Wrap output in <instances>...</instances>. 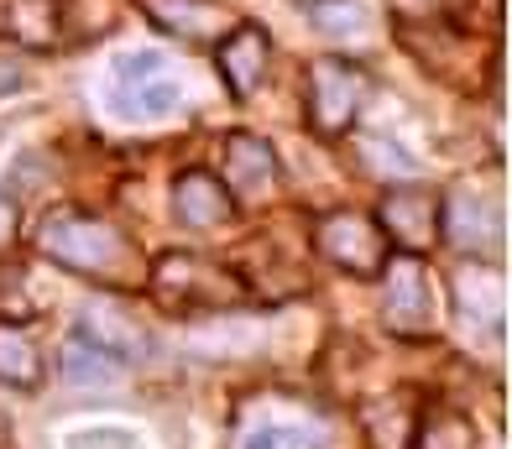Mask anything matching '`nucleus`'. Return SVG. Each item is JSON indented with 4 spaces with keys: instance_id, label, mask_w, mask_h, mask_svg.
Instances as JSON below:
<instances>
[{
    "instance_id": "0eeeda50",
    "label": "nucleus",
    "mask_w": 512,
    "mask_h": 449,
    "mask_svg": "<svg viewBox=\"0 0 512 449\" xmlns=\"http://www.w3.org/2000/svg\"><path fill=\"white\" fill-rule=\"evenodd\" d=\"M398 37H403V47L429 68L439 84H455L465 94H476L481 68L497 63L492 47L476 42V32H455V27H439V21H434V27H398Z\"/></svg>"
},
{
    "instance_id": "4468645a",
    "label": "nucleus",
    "mask_w": 512,
    "mask_h": 449,
    "mask_svg": "<svg viewBox=\"0 0 512 449\" xmlns=\"http://www.w3.org/2000/svg\"><path fill=\"white\" fill-rule=\"evenodd\" d=\"M445 235L460 246V251H486L502 241V215L492 204H486L481 194H471V188H455V194L445 199Z\"/></svg>"
},
{
    "instance_id": "20e7f679",
    "label": "nucleus",
    "mask_w": 512,
    "mask_h": 449,
    "mask_svg": "<svg viewBox=\"0 0 512 449\" xmlns=\"http://www.w3.org/2000/svg\"><path fill=\"white\" fill-rule=\"evenodd\" d=\"M382 319L398 340H429L439 329V288L424 256H387L382 267Z\"/></svg>"
},
{
    "instance_id": "393cba45",
    "label": "nucleus",
    "mask_w": 512,
    "mask_h": 449,
    "mask_svg": "<svg viewBox=\"0 0 512 449\" xmlns=\"http://www.w3.org/2000/svg\"><path fill=\"white\" fill-rule=\"evenodd\" d=\"M314 21L330 37H345V32H361L366 27V11L361 6H351V0H319L314 6Z\"/></svg>"
},
{
    "instance_id": "bb28decb",
    "label": "nucleus",
    "mask_w": 512,
    "mask_h": 449,
    "mask_svg": "<svg viewBox=\"0 0 512 449\" xmlns=\"http://www.w3.org/2000/svg\"><path fill=\"white\" fill-rule=\"evenodd\" d=\"M16 84H21V68L16 63H0V94H11Z\"/></svg>"
},
{
    "instance_id": "a878e982",
    "label": "nucleus",
    "mask_w": 512,
    "mask_h": 449,
    "mask_svg": "<svg viewBox=\"0 0 512 449\" xmlns=\"http://www.w3.org/2000/svg\"><path fill=\"white\" fill-rule=\"evenodd\" d=\"M11 235H16V204H11L6 194H0V251L11 246Z\"/></svg>"
},
{
    "instance_id": "aec40b11",
    "label": "nucleus",
    "mask_w": 512,
    "mask_h": 449,
    "mask_svg": "<svg viewBox=\"0 0 512 449\" xmlns=\"http://www.w3.org/2000/svg\"><path fill=\"white\" fill-rule=\"evenodd\" d=\"M121 21V0H63V42L84 47Z\"/></svg>"
},
{
    "instance_id": "6ab92c4d",
    "label": "nucleus",
    "mask_w": 512,
    "mask_h": 449,
    "mask_svg": "<svg viewBox=\"0 0 512 449\" xmlns=\"http://www.w3.org/2000/svg\"><path fill=\"white\" fill-rule=\"evenodd\" d=\"M392 16L398 27H455L471 32L476 27V0H392Z\"/></svg>"
},
{
    "instance_id": "6e6552de",
    "label": "nucleus",
    "mask_w": 512,
    "mask_h": 449,
    "mask_svg": "<svg viewBox=\"0 0 512 449\" xmlns=\"http://www.w3.org/2000/svg\"><path fill=\"white\" fill-rule=\"evenodd\" d=\"M183 100V89L162 74V53H121L110 74V110L121 121H162Z\"/></svg>"
},
{
    "instance_id": "9b49d317",
    "label": "nucleus",
    "mask_w": 512,
    "mask_h": 449,
    "mask_svg": "<svg viewBox=\"0 0 512 449\" xmlns=\"http://www.w3.org/2000/svg\"><path fill=\"white\" fill-rule=\"evenodd\" d=\"M142 6L162 32L189 42V47L220 42L230 27H236V16H230L225 6H215V0H142Z\"/></svg>"
},
{
    "instance_id": "4be33fe9",
    "label": "nucleus",
    "mask_w": 512,
    "mask_h": 449,
    "mask_svg": "<svg viewBox=\"0 0 512 449\" xmlns=\"http://www.w3.org/2000/svg\"><path fill=\"white\" fill-rule=\"evenodd\" d=\"M351 147H356V162H361V173L366 178H408L413 173V157L403 147H392L387 136H371V131H356L351 136Z\"/></svg>"
},
{
    "instance_id": "2eb2a0df",
    "label": "nucleus",
    "mask_w": 512,
    "mask_h": 449,
    "mask_svg": "<svg viewBox=\"0 0 512 449\" xmlns=\"http://www.w3.org/2000/svg\"><path fill=\"white\" fill-rule=\"evenodd\" d=\"M79 340L100 345L105 356H115V361L142 356V350H147V335H142V329H136L126 314H115L110 303H105V309H84V319H79Z\"/></svg>"
},
{
    "instance_id": "f8f14e48",
    "label": "nucleus",
    "mask_w": 512,
    "mask_h": 449,
    "mask_svg": "<svg viewBox=\"0 0 512 449\" xmlns=\"http://www.w3.org/2000/svg\"><path fill=\"white\" fill-rule=\"evenodd\" d=\"M236 215V199L225 194V183L204 168H189L173 178V220L189 230H215Z\"/></svg>"
},
{
    "instance_id": "f257e3e1",
    "label": "nucleus",
    "mask_w": 512,
    "mask_h": 449,
    "mask_svg": "<svg viewBox=\"0 0 512 449\" xmlns=\"http://www.w3.org/2000/svg\"><path fill=\"white\" fill-rule=\"evenodd\" d=\"M37 246L48 262H58L63 272H79L89 282H105V288H131L142 282V251L126 230H115L110 220H89V215H53L42 225Z\"/></svg>"
},
{
    "instance_id": "412c9836",
    "label": "nucleus",
    "mask_w": 512,
    "mask_h": 449,
    "mask_svg": "<svg viewBox=\"0 0 512 449\" xmlns=\"http://www.w3.org/2000/svg\"><path fill=\"white\" fill-rule=\"evenodd\" d=\"M121 371H126V361L105 356L100 345H89L79 335L68 340V350H63V376L79 382V387H110V382H121Z\"/></svg>"
},
{
    "instance_id": "1a4fd4ad",
    "label": "nucleus",
    "mask_w": 512,
    "mask_h": 449,
    "mask_svg": "<svg viewBox=\"0 0 512 449\" xmlns=\"http://www.w3.org/2000/svg\"><path fill=\"white\" fill-rule=\"evenodd\" d=\"M225 162H220V183H225V194L230 199H246V204H256V199H267L272 188H277V152H272V141L267 136H256V131H230L225 136Z\"/></svg>"
},
{
    "instance_id": "f03ea898",
    "label": "nucleus",
    "mask_w": 512,
    "mask_h": 449,
    "mask_svg": "<svg viewBox=\"0 0 512 449\" xmlns=\"http://www.w3.org/2000/svg\"><path fill=\"white\" fill-rule=\"evenodd\" d=\"M147 293L162 303L168 314H225V309H241L251 298V282L225 267L220 256H204V251H162L157 262L147 267Z\"/></svg>"
},
{
    "instance_id": "f3484780",
    "label": "nucleus",
    "mask_w": 512,
    "mask_h": 449,
    "mask_svg": "<svg viewBox=\"0 0 512 449\" xmlns=\"http://www.w3.org/2000/svg\"><path fill=\"white\" fill-rule=\"evenodd\" d=\"M366 439L371 449H413V403L408 397H377V403H366Z\"/></svg>"
},
{
    "instance_id": "ddd939ff",
    "label": "nucleus",
    "mask_w": 512,
    "mask_h": 449,
    "mask_svg": "<svg viewBox=\"0 0 512 449\" xmlns=\"http://www.w3.org/2000/svg\"><path fill=\"white\" fill-rule=\"evenodd\" d=\"M0 37L32 53L63 47V0H0Z\"/></svg>"
},
{
    "instance_id": "39448f33",
    "label": "nucleus",
    "mask_w": 512,
    "mask_h": 449,
    "mask_svg": "<svg viewBox=\"0 0 512 449\" xmlns=\"http://www.w3.org/2000/svg\"><path fill=\"white\" fill-rule=\"evenodd\" d=\"M371 220L398 256H424L445 241V194H434L424 183H398L382 194Z\"/></svg>"
},
{
    "instance_id": "423d86ee",
    "label": "nucleus",
    "mask_w": 512,
    "mask_h": 449,
    "mask_svg": "<svg viewBox=\"0 0 512 449\" xmlns=\"http://www.w3.org/2000/svg\"><path fill=\"white\" fill-rule=\"evenodd\" d=\"M309 235H314V251L324 262L351 272V277H382L387 256H392L387 235L377 230V220L366 209H330V215H319L309 225Z\"/></svg>"
},
{
    "instance_id": "b1692460",
    "label": "nucleus",
    "mask_w": 512,
    "mask_h": 449,
    "mask_svg": "<svg viewBox=\"0 0 512 449\" xmlns=\"http://www.w3.org/2000/svg\"><path fill=\"white\" fill-rule=\"evenodd\" d=\"M63 444H68V449H142V439H136L131 429H121V423H100V429H74Z\"/></svg>"
},
{
    "instance_id": "5701e85b",
    "label": "nucleus",
    "mask_w": 512,
    "mask_h": 449,
    "mask_svg": "<svg viewBox=\"0 0 512 449\" xmlns=\"http://www.w3.org/2000/svg\"><path fill=\"white\" fill-rule=\"evenodd\" d=\"M319 434L304 429V423H251V429H241L236 449H314Z\"/></svg>"
},
{
    "instance_id": "dca6fc26",
    "label": "nucleus",
    "mask_w": 512,
    "mask_h": 449,
    "mask_svg": "<svg viewBox=\"0 0 512 449\" xmlns=\"http://www.w3.org/2000/svg\"><path fill=\"white\" fill-rule=\"evenodd\" d=\"M0 382L21 387V392L42 387V350L27 329L11 324V319H0Z\"/></svg>"
},
{
    "instance_id": "7ed1b4c3",
    "label": "nucleus",
    "mask_w": 512,
    "mask_h": 449,
    "mask_svg": "<svg viewBox=\"0 0 512 449\" xmlns=\"http://www.w3.org/2000/svg\"><path fill=\"white\" fill-rule=\"evenodd\" d=\"M366 68L351 63V58H335V53H324L309 63V79H304V121L319 141H340V136H351L356 126V115L366 105Z\"/></svg>"
},
{
    "instance_id": "a211bd4d",
    "label": "nucleus",
    "mask_w": 512,
    "mask_h": 449,
    "mask_svg": "<svg viewBox=\"0 0 512 449\" xmlns=\"http://www.w3.org/2000/svg\"><path fill=\"white\" fill-rule=\"evenodd\" d=\"M413 449H476V423L445 403H434L413 423Z\"/></svg>"
},
{
    "instance_id": "9d476101",
    "label": "nucleus",
    "mask_w": 512,
    "mask_h": 449,
    "mask_svg": "<svg viewBox=\"0 0 512 449\" xmlns=\"http://www.w3.org/2000/svg\"><path fill=\"white\" fill-rule=\"evenodd\" d=\"M215 63H220L225 89L236 94V100H251L256 84H262L267 68H272V37H267V27H256V21H236V27L215 42Z\"/></svg>"
}]
</instances>
